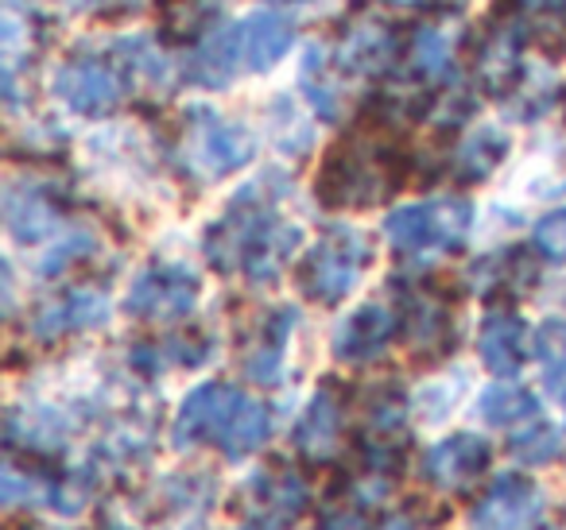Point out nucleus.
<instances>
[{
  "mask_svg": "<svg viewBox=\"0 0 566 530\" xmlns=\"http://www.w3.org/2000/svg\"><path fill=\"white\" fill-rule=\"evenodd\" d=\"M543 511V491L527 476H496L485 496L473 504V530H524Z\"/></svg>",
  "mask_w": 566,
  "mask_h": 530,
  "instance_id": "nucleus-10",
  "label": "nucleus"
},
{
  "mask_svg": "<svg viewBox=\"0 0 566 530\" xmlns=\"http://www.w3.org/2000/svg\"><path fill=\"white\" fill-rule=\"evenodd\" d=\"M342 430H346V403L338 383L326 380L295 426V449L307 460H331L342 449Z\"/></svg>",
  "mask_w": 566,
  "mask_h": 530,
  "instance_id": "nucleus-14",
  "label": "nucleus"
},
{
  "mask_svg": "<svg viewBox=\"0 0 566 530\" xmlns=\"http://www.w3.org/2000/svg\"><path fill=\"white\" fill-rule=\"evenodd\" d=\"M400 318L388 303H365L349 314L334 333V357L346 364H369V360L385 357L388 344L396 341Z\"/></svg>",
  "mask_w": 566,
  "mask_h": 530,
  "instance_id": "nucleus-11",
  "label": "nucleus"
},
{
  "mask_svg": "<svg viewBox=\"0 0 566 530\" xmlns=\"http://www.w3.org/2000/svg\"><path fill=\"white\" fill-rule=\"evenodd\" d=\"M489 460H493V449H489L485 437L478 434L442 437L439 445H431L423 453V480L447 491L470 488L478 476H485Z\"/></svg>",
  "mask_w": 566,
  "mask_h": 530,
  "instance_id": "nucleus-12",
  "label": "nucleus"
},
{
  "mask_svg": "<svg viewBox=\"0 0 566 530\" xmlns=\"http://www.w3.org/2000/svg\"><path fill=\"white\" fill-rule=\"evenodd\" d=\"M373 264V241L361 229H326L315 248L300 264V287L307 298L334 306L361 283L365 267Z\"/></svg>",
  "mask_w": 566,
  "mask_h": 530,
  "instance_id": "nucleus-6",
  "label": "nucleus"
},
{
  "mask_svg": "<svg viewBox=\"0 0 566 530\" xmlns=\"http://www.w3.org/2000/svg\"><path fill=\"white\" fill-rule=\"evenodd\" d=\"M504 156H509V136L501 128H473L454 156V174L462 182H485L504 163Z\"/></svg>",
  "mask_w": 566,
  "mask_h": 530,
  "instance_id": "nucleus-23",
  "label": "nucleus"
},
{
  "mask_svg": "<svg viewBox=\"0 0 566 530\" xmlns=\"http://www.w3.org/2000/svg\"><path fill=\"white\" fill-rule=\"evenodd\" d=\"M295 321V310H280L256 326L252 341L241 352V368L252 383H275L283 372V349H287V329Z\"/></svg>",
  "mask_w": 566,
  "mask_h": 530,
  "instance_id": "nucleus-19",
  "label": "nucleus"
},
{
  "mask_svg": "<svg viewBox=\"0 0 566 530\" xmlns=\"http://www.w3.org/2000/svg\"><path fill=\"white\" fill-rule=\"evenodd\" d=\"M55 97L82 117H97L117 109V102L125 97V74L105 59H71L55 74Z\"/></svg>",
  "mask_w": 566,
  "mask_h": 530,
  "instance_id": "nucleus-9",
  "label": "nucleus"
},
{
  "mask_svg": "<svg viewBox=\"0 0 566 530\" xmlns=\"http://www.w3.org/2000/svg\"><path fill=\"white\" fill-rule=\"evenodd\" d=\"M396 59V35L388 32V24L380 20H361L342 35L334 63L349 74H380L385 66H392Z\"/></svg>",
  "mask_w": 566,
  "mask_h": 530,
  "instance_id": "nucleus-17",
  "label": "nucleus"
},
{
  "mask_svg": "<svg viewBox=\"0 0 566 530\" xmlns=\"http://www.w3.org/2000/svg\"><path fill=\"white\" fill-rule=\"evenodd\" d=\"M275 174L244 187L206 233V256L221 272H241L249 283H275L283 264L300 248V229L275 213Z\"/></svg>",
  "mask_w": 566,
  "mask_h": 530,
  "instance_id": "nucleus-1",
  "label": "nucleus"
},
{
  "mask_svg": "<svg viewBox=\"0 0 566 530\" xmlns=\"http://www.w3.org/2000/svg\"><path fill=\"white\" fill-rule=\"evenodd\" d=\"M48 484L51 480H40V476H32V468L24 473L17 460H9V465H4V480H0V491H4V507L43 499V496H48Z\"/></svg>",
  "mask_w": 566,
  "mask_h": 530,
  "instance_id": "nucleus-29",
  "label": "nucleus"
},
{
  "mask_svg": "<svg viewBox=\"0 0 566 530\" xmlns=\"http://www.w3.org/2000/svg\"><path fill=\"white\" fill-rule=\"evenodd\" d=\"M252 136L241 125L226 120L221 113L195 109L182 128V163L198 179H221V174L241 171L252 159Z\"/></svg>",
  "mask_w": 566,
  "mask_h": 530,
  "instance_id": "nucleus-7",
  "label": "nucleus"
},
{
  "mask_svg": "<svg viewBox=\"0 0 566 530\" xmlns=\"http://www.w3.org/2000/svg\"><path fill=\"white\" fill-rule=\"evenodd\" d=\"M94 252V236H86V233H71L66 241H59L55 248L48 252V256L40 259V275H59L63 267H71L74 259H82V256H90Z\"/></svg>",
  "mask_w": 566,
  "mask_h": 530,
  "instance_id": "nucleus-31",
  "label": "nucleus"
},
{
  "mask_svg": "<svg viewBox=\"0 0 566 530\" xmlns=\"http://www.w3.org/2000/svg\"><path fill=\"white\" fill-rule=\"evenodd\" d=\"M272 434V411L260 399L229 388V383H202L179 406L171 442L179 449L190 445H218L229 460L256 453Z\"/></svg>",
  "mask_w": 566,
  "mask_h": 530,
  "instance_id": "nucleus-2",
  "label": "nucleus"
},
{
  "mask_svg": "<svg viewBox=\"0 0 566 530\" xmlns=\"http://www.w3.org/2000/svg\"><path fill=\"white\" fill-rule=\"evenodd\" d=\"M535 360H539L547 383H563L566 380V318H551L535 329Z\"/></svg>",
  "mask_w": 566,
  "mask_h": 530,
  "instance_id": "nucleus-28",
  "label": "nucleus"
},
{
  "mask_svg": "<svg viewBox=\"0 0 566 530\" xmlns=\"http://www.w3.org/2000/svg\"><path fill=\"white\" fill-rule=\"evenodd\" d=\"M105 318H109V298H105V290L74 287V290H66L63 298H55V303H48L40 314H35V333L51 341V337L74 333V329L102 326Z\"/></svg>",
  "mask_w": 566,
  "mask_h": 530,
  "instance_id": "nucleus-16",
  "label": "nucleus"
},
{
  "mask_svg": "<svg viewBox=\"0 0 566 530\" xmlns=\"http://www.w3.org/2000/svg\"><path fill=\"white\" fill-rule=\"evenodd\" d=\"M323 530H373V522H369V515H365V511L346 507V511H334L331 519L323 522Z\"/></svg>",
  "mask_w": 566,
  "mask_h": 530,
  "instance_id": "nucleus-32",
  "label": "nucleus"
},
{
  "mask_svg": "<svg viewBox=\"0 0 566 530\" xmlns=\"http://www.w3.org/2000/svg\"><path fill=\"white\" fill-rule=\"evenodd\" d=\"M473 225V205L465 198H434V202L400 205L385 218V236L400 256H442L462 248Z\"/></svg>",
  "mask_w": 566,
  "mask_h": 530,
  "instance_id": "nucleus-5",
  "label": "nucleus"
},
{
  "mask_svg": "<svg viewBox=\"0 0 566 530\" xmlns=\"http://www.w3.org/2000/svg\"><path fill=\"white\" fill-rule=\"evenodd\" d=\"M478 411L489 426H527L532 418H539V399L516 383H493L481 395Z\"/></svg>",
  "mask_w": 566,
  "mask_h": 530,
  "instance_id": "nucleus-24",
  "label": "nucleus"
},
{
  "mask_svg": "<svg viewBox=\"0 0 566 530\" xmlns=\"http://www.w3.org/2000/svg\"><path fill=\"white\" fill-rule=\"evenodd\" d=\"M509 449L520 465H551L555 457H563V434H558L551 422L532 418L516 437H512Z\"/></svg>",
  "mask_w": 566,
  "mask_h": 530,
  "instance_id": "nucleus-26",
  "label": "nucleus"
},
{
  "mask_svg": "<svg viewBox=\"0 0 566 530\" xmlns=\"http://www.w3.org/2000/svg\"><path fill=\"white\" fill-rule=\"evenodd\" d=\"M117 51H120V66H125V78H136L151 89L167 86V78H171L167 74V59L148 40H125Z\"/></svg>",
  "mask_w": 566,
  "mask_h": 530,
  "instance_id": "nucleus-27",
  "label": "nucleus"
},
{
  "mask_svg": "<svg viewBox=\"0 0 566 530\" xmlns=\"http://www.w3.org/2000/svg\"><path fill=\"white\" fill-rule=\"evenodd\" d=\"M532 244L547 259H558V264H563V259H566V210L547 213V218H543L539 225H535Z\"/></svg>",
  "mask_w": 566,
  "mask_h": 530,
  "instance_id": "nucleus-30",
  "label": "nucleus"
},
{
  "mask_svg": "<svg viewBox=\"0 0 566 530\" xmlns=\"http://www.w3.org/2000/svg\"><path fill=\"white\" fill-rule=\"evenodd\" d=\"M403 182V163L380 132H361L338 144L318 171V198L331 210H361L396 194Z\"/></svg>",
  "mask_w": 566,
  "mask_h": 530,
  "instance_id": "nucleus-4",
  "label": "nucleus"
},
{
  "mask_svg": "<svg viewBox=\"0 0 566 530\" xmlns=\"http://www.w3.org/2000/svg\"><path fill=\"white\" fill-rule=\"evenodd\" d=\"M198 290H202V283L187 264H151L128 290L125 310L133 318L171 326V321H182L195 310Z\"/></svg>",
  "mask_w": 566,
  "mask_h": 530,
  "instance_id": "nucleus-8",
  "label": "nucleus"
},
{
  "mask_svg": "<svg viewBox=\"0 0 566 530\" xmlns=\"http://www.w3.org/2000/svg\"><path fill=\"white\" fill-rule=\"evenodd\" d=\"M411 63L427 82H439L454 66V32L447 24H427L411 43Z\"/></svg>",
  "mask_w": 566,
  "mask_h": 530,
  "instance_id": "nucleus-25",
  "label": "nucleus"
},
{
  "mask_svg": "<svg viewBox=\"0 0 566 530\" xmlns=\"http://www.w3.org/2000/svg\"><path fill=\"white\" fill-rule=\"evenodd\" d=\"M403 333H408V344L416 352H431V357H442V352L454 344V321H450V310L434 298H416L403 314Z\"/></svg>",
  "mask_w": 566,
  "mask_h": 530,
  "instance_id": "nucleus-22",
  "label": "nucleus"
},
{
  "mask_svg": "<svg viewBox=\"0 0 566 530\" xmlns=\"http://www.w3.org/2000/svg\"><path fill=\"white\" fill-rule=\"evenodd\" d=\"M4 225L20 244H35L59 229V210L40 187H17L4 190Z\"/></svg>",
  "mask_w": 566,
  "mask_h": 530,
  "instance_id": "nucleus-18",
  "label": "nucleus"
},
{
  "mask_svg": "<svg viewBox=\"0 0 566 530\" xmlns=\"http://www.w3.org/2000/svg\"><path fill=\"white\" fill-rule=\"evenodd\" d=\"M90 9L97 12H120V9H136V0H90Z\"/></svg>",
  "mask_w": 566,
  "mask_h": 530,
  "instance_id": "nucleus-33",
  "label": "nucleus"
},
{
  "mask_svg": "<svg viewBox=\"0 0 566 530\" xmlns=\"http://www.w3.org/2000/svg\"><path fill=\"white\" fill-rule=\"evenodd\" d=\"M385 4H392V9H427V4H431V0H385Z\"/></svg>",
  "mask_w": 566,
  "mask_h": 530,
  "instance_id": "nucleus-34",
  "label": "nucleus"
},
{
  "mask_svg": "<svg viewBox=\"0 0 566 530\" xmlns=\"http://www.w3.org/2000/svg\"><path fill=\"white\" fill-rule=\"evenodd\" d=\"M478 82L493 94H509L520 78H524V47H520V35L512 28H496L478 51Z\"/></svg>",
  "mask_w": 566,
  "mask_h": 530,
  "instance_id": "nucleus-20",
  "label": "nucleus"
},
{
  "mask_svg": "<svg viewBox=\"0 0 566 530\" xmlns=\"http://www.w3.org/2000/svg\"><path fill=\"white\" fill-rule=\"evenodd\" d=\"M478 352L485 360L489 372L496 375H516L527 360V326L520 314L512 310H493L481 321Z\"/></svg>",
  "mask_w": 566,
  "mask_h": 530,
  "instance_id": "nucleus-15",
  "label": "nucleus"
},
{
  "mask_svg": "<svg viewBox=\"0 0 566 530\" xmlns=\"http://www.w3.org/2000/svg\"><path fill=\"white\" fill-rule=\"evenodd\" d=\"M295 43L292 20L275 12H252L237 24L213 32L190 59V78L202 86H226L237 74H264L280 63Z\"/></svg>",
  "mask_w": 566,
  "mask_h": 530,
  "instance_id": "nucleus-3",
  "label": "nucleus"
},
{
  "mask_svg": "<svg viewBox=\"0 0 566 530\" xmlns=\"http://www.w3.org/2000/svg\"><path fill=\"white\" fill-rule=\"evenodd\" d=\"M244 504L268 527H287L307 511L311 491L303 476L292 473V468H264L244 484Z\"/></svg>",
  "mask_w": 566,
  "mask_h": 530,
  "instance_id": "nucleus-13",
  "label": "nucleus"
},
{
  "mask_svg": "<svg viewBox=\"0 0 566 530\" xmlns=\"http://www.w3.org/2000/svg\"><path fill=\"white\" fill-rule=\"evenodd\" d=\"M532 279H535V264H532V256L520 252V248H509V252H496V256L478 259L473 272H470V287L485 298L524 290Z\"/></svg>",
  "mask_w": 566,
  "mask_h": 530,
  "instance_id": "nucleus-21",
  "label": "nucleus"
},
{
  "mask_svg": "<svg viewBox=\"0 0 566 530\" xmlns=\"http://www.w3.org/2000/svg\"><path fill=\"white\" fill-rule=\"evenodd\" d=\"M563 411H566V395H563Z\"/></svg>",
  "mask_w": 566,
  "mask_h": 530,
  "instance_id": "nucleus-35",
  "label": "nucleus"
}]
</instances>
